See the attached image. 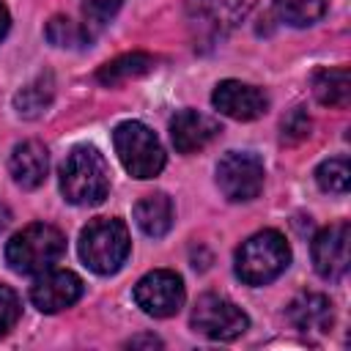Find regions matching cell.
<instances>
[{
    "instance_id": "obj_19",
    "label": "cell",
    "mask_w": 351,
    "mask_h": 351,
    "mask_svg": "<svg viewBox=\"0 0 351 351\" xmlns=\"http://www.w3.org/2000/svg\"><path fill=\"white\" fill-rule=\"evenodd\" d=\"M274 11L293 27H307L326 14V0H274Z\"/></svg>"
},
{
    "instance_id": "obj_23",
    "label": "cell",
    "mask_w": 351,
    "mask_h": 351,
    "mask_svg": "<svg viewBox=\"0 0 351 351\" xmlns=\"http://www.w3.org/2000/svg\"><path fill=\"white\" fill-rule=\"evenodd\" d=\"M19 313H22L19 296L8 285H0V337L14 329V324L19 321Z\"/></svg>"
},
{
    "instance_id": "obj_27",
    "label": "cell",
    "mask_w": 351,
    "mask_h": 351,
    "mask_svg": "<svg viewBox=\"0 0 351 351\" xmlns=\"http://www.w3.org/2000/svg\"><path fill=\"white\" fill-rule=\"evenodd\" d=\"M8 25H11V19H8V11H5V5L0 3V38L8 33Z\"/></svg>"
},
{
    "instance_id": "obj_16",
    "label": "cell",
    "mask_w": 351,
    "mask_h": 351,
    "mask_svg": "<svg viewBox=\"0 0 351 351\" xmlns=\"http://www.w3.org/2000/svg\"><path fill=\"white\" fill-rule=\"evenodd\" d=\"M134 219L140 225V230L151 239H162L170 225H173V200L165 192H154L145 195L137 206H134Z\"/></svg>"
},
{
    "instance_id": "obj_17",
    "label": "cell",
    "mask_w": 351,
    "mask_h": 351,
    "mask_svg": "<svg viewBox=\"0 0 351 351\" xmlns=\"http://www.w3.org/2000/svg\"><path fill=\"white\" fill-rule=\"evenodd\" d=\"M154 66V58L145 55V52H129V55H121L110 63H104L99 71H96V80L101 85H121L126 80H134V77H143L148 74Z\"/></svg>"
},
{
    "instance_id": "obj_13",
    "label": "cell",
    "mask_w": 351,
    "mask_h": 351,
    "mask_svg": "<svg viewBox=\"0 0 351 351\" xmlns=\"http://www.w3.org/2000/svg\"><path fill=\"white\" fill-rule=\"evenodd\" d=\"M219 132V123L197 110H184L170 121V140L178 154H195L206 148Z\"/></svg>"
},
{
    "instance_id": "obj_21",
    "label": "cell",
    "mask_w": 351,
    "mask_h": 351,
    "mask_svg": "<svg viewBox=\"0 0 351 351\" xmlns=\"http://www.w3.org/2000/svg\"><path fill=\"white\" fill-rule=\"evenodd\" d=\"M315 181L324 192H332V195H346L348 192V184H351V167H348V159L346 156H335V159H326L318 165L315 170Z\"/></svg>"
},
{
    "instance_id": "obj_25",
    "label": "cell",
    "mask_w": 351,
    "mask_h": 351,
    "mask_svg": "<svg viewBox=\"0 0 351 351\" xmlns=\"http://www.w3.org/2000/svg\"><path fill=\"white\" fill-rule=\"evenodd\" d=\"M310 134V118L296 107L285 121H282V143H299Z\"/></svg>"
},
{
    "instance_id": "obj_7",
    "label": "cell",
    "mask_w": 351,
    "mask_h": 351,
    "mask_svg": "<svg viewBox=\"0 0 351 351\" xmlns=\"http://www.w3.org/2000/svg\"><path fill=\"white\" fill-rule=\"evenodd\" d=\"M217 186L233 203L252 200L263 189V162L250 151H230L217 165Z\"/></svg>"
},
{
    "instance_id": "obj_10",
    "label": "cell",
    "mask_w": 351,
    "mask_h": 351,
    "mask_svg": "<svg viewBox=\"0 0 351 351\" xmlns=\"http://www.w3.org/2000/svg\"><path fill=\"white\" fill-rule=\"evenodd\" d=\"M82 296V280L69 269H47L30 285V302L41 313H60Z\"/></svg>"
},
{
    "instance_id": "obj_4",
    "label": "cell",
    "mask_w": 351,
    "mask_h": 351,
    "mask_svg": "<svg viewBox=\"0 0 351 351\" xmlns=\"http://www.w3.org/2000/svg\"><path fill=\"white\" fill-rule=\"evenodd\" d=\"M129 230L115 217H99L80 233V258L96 274H115L129 255Z\"/></svg>"
},
{
    "instance_id": "obj_2",
    "label": "cell",
    "mask_w": 351,
    "mask_h": 351,
    "mask_svg": "<svg viewBox=\"0 0 351 351\" xmlns=\"http://www.w3.org/2000/svg\"><path fill=\"white\" fill-rule=\"evenodd\" d=\"M66 252V239L55 225L33 222L5 244V261L19 274H41L52 269Z\"/></svg>"
},
{
    "instance_id": "obj_26",
    "label": "cell",
    "mask_w": 351,
    "mask_h": 351,
    "mask_svg": "<svg viewBox=\"0 0 351 351\" xmlns=\"http://www.w3.org/2000/svg\"><path fill=\"white\" fill-rule=\"evenodd\" d=\"M126 346H132V348H137V346H151V348H154V346H162V340L154 337V335H145V337H132Z\"/></svg>"
},
{
    "instance_id": "obj_1",
    "label": "cell",
    "mask_w": 351,
    "mask_h": 351,
    "mask_svg": "<svg viewBox=\"0 0 351 351\" xmlns=\"http://www.w3.org/2000/svg\"><path fill=\"white\" fill-rule=\"evenodd\" d=\"M60 192L74 206H96L110 192V167L90 145H77L60 167Z\"/></svg>"
},
{
    "instance_id": "obj_6",
    "label": "cell",
    "mask_w": 351,
    "mask_h": 351,
    "mask_svg": "<svg viewBox=\"0 0 351 351\" xmlns=\"http://www.w3.org/2000/svg\"><path fill=\"white\" fill-rule=\"evenodd\" d=\"M189 324L195 332L225 343V340H236L239 335H244L250 326V318L230 299L217 296V293H203L192 307Z\"/></svg>"
},
{
    "instance_id": "obj_11",
    "label": "cell",
    "mask_w": 351,
    "mask_h": 351,
    "mask_svg": "<svg viewBox=\"0 0 351 351\" xmlns=\"http://www.w3.org/2000/svg\"><path fill=\"white\" fill-rule=\"evenodd\" d=\"M214 107L228 115V118H236V121H255L266 112L269 107V99L261 88L255 85H247V82H239V80H225L214 88V96H211Z\"/></svg>"
},
{
    "instance_id": "obj_24",
    "label": "cell",
    "mask_w": 351,
    "mask_h": 351,
    "mask_svg": "<svg viewBox=\"0 0 351 351\" xmlns=\"http://www.w3.org/2000/svg\"><path fill=\"white\" fill-rule=\"evenodd\" d=\"M123 0H82V14L88 19V25H104L110 22Z\"/></svg>"
},
{
    "instance_id": "obj_3",
    "label": "cell",
    "mask_w": 351,
    "mask_h": 351,
    "mask_svg": "<svg viewBox=\"0 0 351 351\" xmlns=\"http://www.w3.org/2000/svg\"><path fill=\"white\" fill-rule=\"evenodd\" d=\"M291 263V247L277 230H258L236 250V274L247 285H266L277 280Z\"/></svg>"
},
{
    "instance_id": "obj_14",
    "label": "cell",
    "mask_w": 351,
    "mask_h": 351,
    "mask_svg": "<svg viewBox=\"0 0 351 351\" xmlns=\"http://www.w3.org/2000/svg\"><path fill=\"white\" fill-rule=\"evenodd\" d=\"M288 321L299 329V332H315V335H326L332 329L335 313H332V302L324 293H299L291 304H288Z\"/></svg>"
},
{
    "instance_id": "obj_15",
    "label": "cell",
    "mask_w": 351,
    "mask_h": 351,
    "mask_svg": "<svg viewBox=\"0 0 351 351\" xmlns=\"http://www.w3.org/2000/svg\"><path fill=\"white\" fill-rule=\"evenodd\" d=\"M11 176L14 181L22 186V189H36L44 184L47 178V170H49V156H47V148L36 140H25L14 148L11 154Z\"/></svg>"
},
{
    "instance_id": "obj_18",
    "label": "cell",
    "mask_w": 351,
    "mask_h": 351,
    "mask_svg": "<svg viewBox=\"0 0 351 351\" xmlns=\"http://www.w3.org/2000/svg\"><path fill=\"white\" fill-rule=\"evenodd\" d=\"M313 93L324 107H348L351 80L348 69H324L313 80Z\"/></svg>"
},
{
    "instance_id": "obj_22",
    "label": "cell",
    "mask_w": 351,
    "mask_h": 351,
    "mask_svg": "<svg viewBox=\"0 0 351 351\" xmlns=\"http://www.w3.org/2000/svg\"><path fill=\"white\" fill-rule=\"evenodd\" d=\"M47 38L55 47H85L90 41V33H88V27H80L77 22H71L66 16H55L47 25Z\"/></svg>"
},
{
    "instance_id": "obj_9",
    "label": "cell",
    "mask_w": 351,
    "mask_h": 351,
    "mask_svg": "<svg viewBox=\"0 0 351 351\" xmlns=\"http://www.w3.org/2000/svg\"><path fill=\"white\" fill-rule=\"evenodd\" d=\"M348 239L351 228L348 222H337L324 228L313 239V266L324 280H343L348 271Z\"/></svg>"
},
{
    "instance_id": "obj_8",
    "label": "cell",
    "mask_w": 351,
    "mask_h": 351,
    "mask_svg": "<svg viewBox=\"0 0 351 351\" xmlns=\"http://www.w3.org/2000/svg\"><path fill=\"white\" fill-rule=\"evenodd\" d=\"M134 302L143 313H148L154 318H170L184 304V282L170 269L148 271L134 285Z\"/></svg>"
},
{
    "instance_id": "obj_5",
    "label": "cell",
    "mask_w": 351,
    "mask_h": 351,
    "mask_svg": "<svg viewBox=\"0 0 351 351\" xmlns=\"http://www.w3.org/2000/svg\"><path fill=\"white\" fill-rule=\"evenodd\" d=\"M112 145L126 167L129 176L134 178H154L165 167V148L156 140V134L140 123V121H123L112 132Z\"/></svg>"
},
{
    "instance_id": "obj_12",
    "label": "cell",
    "mask_w": 351,
    "mask_h": 351,
    "mask_svg": "<svg viewBox=\"0 0 351 351\" xmlns=\"http://www.w3.org/2000/svg\"><path fill=\"white\" fill-rule=\"evenodd\" d=\"M252 5L255 0H186L192 22L211 33L230 30L252 11Z\"/></svg>"
},
{
    "instance_id": "obj_20",
    "label": "cell",
    "mask_w": 351,
    "mask_h": 351,
    "mask_svg": "<svg viewBox=\"0 0 351 351\" xmlns=\"http://www.w3.org/2000/svg\"><path fill=\"white\" fill-rule=\"evenodd\" d=\"M49 101H52V80H49V77H41V80H36L33 85L22 88V90L16 93V99H14L19 115H25V118L41 115V112L49 107Z\"/></svg>"
}]
</instances>
